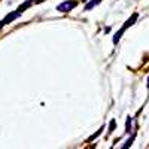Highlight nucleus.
Instances as JSON below:
<instances>
[{
  "mask_svg": "<svg viewBox=\"0 0 149 149\" xmlns=\"http://www.w3.org/2000/svg\"><path fill=\"white\" fill-rule=\"evenodd\" d=\"M136 19H137V14H134V15H133V17H131V18H130V19H128V21L125 22V26H124V27H122V29H121V30H119V31H118V33L115 34V37H113V43H118L119 37L122 36V33H124V31H125V29H128L130 26H133Z\"/></svg>",
  "mask_w": 149,
  "mask_h": 149,
  "instance_id": "nucleus-1",
  "label": "nucleus"
},
{
  "mask_svg": "<svg viewBox=\"0 0 149 149\" xmlns=\"http://www.w3.org/2000/svg\"><path fill=\"white\" fill-rule=\"evenodd\" d=\"M76 5H78V2H74V0H67V2L58 5L57 6V10L58 12H70L73 8H76Z\"/></svg>",
  "mask_w": 149,
  "mask_h": 149,
  "instance_id": "nucleus-2",
  "label": "nucleus"
},
{
  "mask_svg": "<svg viewBox=\"0 0 149 149\" xmlns=\"http://www.w3.org/2000/svg\"><path fill=\"white\" fill-rule=\"evenodd\" d=\"M19 15H21V12H19V10H15V12H12V14L6 15V17H5V19H3V22H5V24H10L14 19H17Z\"/></svg>",
  "mask_w": 149,
  "mask_h": 149,
  "instance_id": "nucleus-3",
  "label": "nucleus"
},
{
  "mask_svg": "<svg viewBox=\"0 0 149 149\" xmlns=\"http://www.w3.org/2000/svg\"><path fill=\"white\" fill-rule=\"evenodd\" d=\"M31 5H33V0H29V2H26V3H24L22 6H19V9H18V10H19V12H21V14H22V12H24V10H26L27 8H30Z\"/></svg>",
  "mask_w": 149,
  "mask_h": 149,
  "instance_id": "nucleus-4",
  "label": "nucleus"
},
{
  "mask_svg": "<svg viewBox=\"0 0 149 149\" xmlns=\"http://www.w3.org/2000/svg\"><path fill=\"white\" fill-rule=\"evenodd\" d=\"M97 3H100V0H94V2H91V3H88V5H86V6H85V9H86V10H90V9H93V8H94V6H95Z\"/></svg>",
  "mask_w": 149,
  "mask_h": 149,
  "instance_id": "nucleus-5",
  "label": "nucleus"
},
{
  "mask_svg": "<svg viewBox=\"0 0 149 149\" xmlns=\"http://www.w3.org/2000/svg\"><path fill=\"white\" fill-rule=\"evenodd\" d=\"M113 128H115V121H112V122H110V127H109V133L113 131Z\"/></svg>",
  "mask_w": 149,
  "mask_h": 149,
  "instance_id": "nucleus-6",
  "label": "nucleus"
},
{
  "mask_svg": "<svg viewBox=\"0 0 149 149\" xmlns=\"http://www.w3.org/2000/svg\"><path fill=\"white\" fill-rule=\"evenodd\" d=\"M3 26H5V22H3V21H0V29H2Z\"/></svg>",
  "mask_w": 149,
  "mask_h": 149,
  "instance_id": "nucleus-7",
  "label": "nucleus"
},
{
  "mask_svg": "<svg viewBox=\"0 0 149 149\" xmlns=\"http://www.w3.org/2000/svg\"><path fill=\"white\" fill-rule=\"evenodd\" d=\"M148 88H149V78H148Z\"/></svg>",
  "mask_w": 149,
  "mask_h": 149,
  "instance_id": "nucleus-8",
  "label": "nucleus"
},
{
  "mask_svg": "<svg viewBox=\"0 0 149 149\" xmlns=\"http://www.w3.org/2000/svg\"><path fill=\"white\" fill-rule=\"evenodd\" d=\"M81 2H88V0H81Z\"/></svg>",
  "mask_w": 149,
  "mask_h": 149,
  "instance_id": "nucleus-9",
  "label": "nucleus"
}]
</instances>
